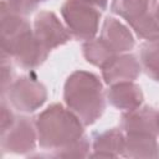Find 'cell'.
I'll return each instance as SVG.
<instances>
[{
    "mask_svg": "<svg viewBox=\"0 0 159 159\" xmlns=\"http://www.w3.org/2000/svg\"><path fill=\"white\" fill-rule=\"evenodd\" d=\"M122 128L127 133H145L157 135L159 133V112L153 108H135L122 117Z\"/></svg>",
    "mask_w": 159,
    "mask_h": 159,
    "instance_id": "8",
    "label": "cell"
},
{
    "mask_svg": "<svg viewBox=\"0 0 159 159\" xmlns=\"http://www.w3.org/2000/svg\"><path fill=\"white\" fill-rule=\"evenodd\" d=\"M42 1H45V0H42Z\"/></svg>",
    "mask_w": 159,
    "mask_h": 159,
    "instance_id": "20",
    "label": "cell"
},
{
    "mask_svg": "<svg viewBox=\"0 0 159 159\" xmlns=\"http://www.w3.org/2000/svg\"><path fill=\"white\" fill-rule=\"evenodd\" d=\"M116 53L124 52L132 50L134 46V40L125 26L118 22L113 17H107L103 29H102V37H101Z\"/></svg>",
    "mask_w": 159,
    "mask_h": 159,
    "instance_id": "10",
    "label": "cell"
},
{
    "mask_svg": "<svg viewBox=\"0 0 159 159\" xmlns=\"http://www.w3.org/2000/svg\"><path fill=\"white\" fill-rule=\"evenodd\" d=\"M9 142H2V145L7 143L10 149H17V152L34 149L35 145V133L31 122L27 118H16L9 128ZM2 130V132H5Z\"/></svg>",
    "mask_w": 159,
    "mask_h": 159,
    "instance_id": "12",
    "label": "cell"
},
{
    "mask_svg": "<svg viewBox=\"0 0 159 159\" xmlns=\"http://www.w3.org/2000/svg\"><path fill=\"white\" fill-rule=\"evenodd\" d=\"M35 36L40 43L47 50L67 42L71 34L66 30L53 12L42 11L35 19Z\"/></svg>",
    "mask_w": 159,
    "mask_h": 159,
    "instance_id": "7",
    "label": "cell"
},
{
    "mask_svg": "<svg viewBox=\"0 0 159 159\" xmlns=\"http://www.w3.org/2000/svg\"><path fill=\"white\" fill-rule=\"evenodd\" d=\"M107 96L111 104L125 111H133L138 108L143 101L140 88L130 82H119L113 84L107 92Z\"/></svg>",
    "mask_w": 159,
    "mask_h": 159,
    "instance_id": "11",
    "label": "cell"
},
{
    "mask_svg": "<svg viewBox=\"0 0 159 159\" xmlns=\"http://www.w3.org/2000/svg\"><path fill=\"white\" fill-rule=\"evenodd\" d=\"M61 14L67 25V30L77 40H92L98 30L101 14L98 10L83 0H66Z\"/></svg>",
    "mask_w": 159,
    "mask_h": 159,
    "instance_id": "5",
    "label": "cell"
},
{
    "mask_svg": "<svg viewBox=\"0 0 159 159\" xmlns=\"http://www.w3.org/2000/svg\"><path fill=\"white\" fill-rule=\"evenodd\" d=\"M123 150H128L124 155H129L132 152L138 150L135 157H155L157 142L154 135L145 133H128V138L124 139Z\"/></svg>",
    "mask_w": 159,
    "mask_h": 159,
    "instance_id": "14",
    "label": "cell"
},
{
    "mask_svg": "<svg viewBox=\"0 0 159 159\" xmlns=\"http://www.w3.org/2000/svg\"><path fill=\"white\" fill-rule=\"evenodd\" d=\"M83 1L92 6H96L97 9H101V10L106 9V6H107V0H83Z\"/></svg>",
    "mask_w": 159,
    "mask_h": 159,
    "instance_id": "18",
    "label": "cell"
},
{
    "mask_svg": "<svg viewBox=\"0 0 159 159\" xmlns=\"http://www.w3.org/2000/svg\"><path fill=\"white\" fill-rule=\"evenodd\" d=\"M82 124L72 111L52 104L36 117L40 145L58 152L70 150L84 138Z\"/></svg>",
    "mask_w": 159,
    "mask_h": 159,
    "instance_id": "2",
    "label": "cell"
},
{
    "mask_svg": "<svg viewBox=\"0 0 159 159\" xmlns=\"http://www.w3.org/2000/svg\"><path fill=\"white\" fill-rule=\"evenodd\" d=\"M9 99L20 112H34L46 101L45 87L31 77H21L9 86Z\"/></svg>",
    "mask_w": 159,
    "mask_h": 159,
    "instance_id": "6",
    "label": "cell"
},
{
    "mask_svg": "<svg viewBox=\"0 0 159 159\" xmlns=\"http://www.w3.org/2000/svg\"><path fill=\"white\" fill-rule=\"evenodd\" d=\"M1 47L2 55L14 57L25 68L41 65L48 52L32 34L29 22L12 11L5 0L1 4Z\"/></svg>",
    "mask_w": 159,
    "mask_h": 159,
    "instance_id": "1",
    "label": "cell"
},
{
    "mask_svg": "<svg viewBox=\"0 0 159 159\" xmlns=\"http://www.w3.org/2000/svg\"><path fill=\"white\" fill-rule=\"evenodd\" d=\"M140 62L145 73L159 81V36L149 39L140 47Z\"/></svg>",
    "mask_w": 159,
    "mask_h": 159,
    "instance_id": "15",
    "label": "cell"
},
{
    "mask_svg": "<svg viewBox=\"0 0 159 159\" xmlns=\"http://www.w3.org/2000/svg\"><path fill=\"white\" fill-rule=\"evenodd\" d=\"M140 72V66L135 57L132 55L117 56L106 67H103L104 81L109 84H116L119 82H130L137 78Z\"/></svg>",
    "mask_w": 159,
    "mask_h": 159,
    "instance_id": "9",
    "label": "cell"
},
{
    "mask_svg": "<svg viewBox=\"0 0 159 159\" xmlns=\"http://www.w3.org/2000/svg\"><path fill=\"white\" fill-rule=\"evenodd\" d=\"M158 12H159V6H158Z\"/></svg>",
    "mask_w": 159,
    "mask_h": 159,
    "instance_id": "19",
    "label": "cell"
},
{
    "mask_svg": "<svg viewBox=\"0 0 159 159\" xmlns=\"http://www.w3.org/2000/svg\"><path fill=\"white\" fill-rule=\"evenodd\" d=\"M83 55L88 62L102 68L117 57V53L102 39L87 41L83 45Z\"/></svg>",
    "mask_w": 159,
    "mask_h": 159,
    "instance_id": "13",
    "label": "cell"
},
{
    "mask_svg": "<svg viewBox=\"0 0 159 159\" xmlns=\"http://www.w3.org/2000/svg\"><path fill=\"white\" fill-rule=\"evenodd\" d=\"M39 1H42V0H7V5L10 6V9L20 15H27L30 12H32Z\"/></svg>",
    "mask_w": 159,
    "mask_h": 159,
    "instance_id": "17",
    "label": "cell"
},
{
    "mask_svg": "<svg viewBox=\"0 0 159 159\" xmlns=\"http://www.w3.org/2000/svg\"><path fill=\"white\" fill-rule=\"evenodd\" d=\"M94 150H108L109 157H114L111 150H123L124 148V138L122 137L120 132L117 129H109L104 133L98 134L94 138L93 143Z\"/></svg>",
    "mask_w": 159,
    "mask_h": 159,
    "instance_id": "16",
    "label": "cell"
},
{
    "mask_svg": "<svg viewBox=\"0 0 159 159\" xmlns=\"http://www.w3.org/2000/svg\"><path fill=\"white\" fill-rule=\"evenodd\" d=\"M159 2L155 0H113L112 10L125 19L142 39L159 36Z\"/></svg>",
    "mask_w": 159,
    "mask_h": 159,
    "instance_id": "4",
    "label": "cell"
},
{
    "mask_svg": "<svg viewBox=\"0 0 159 159\" xmlns=\"http://www.w3.org/2000/svg\"><path fill=\"white\" fill-rule=\"evenodd\" d=\"M65 102L83 123L92 124L104 111V97L98 77L91 72H73L65 84Z\"/></svg>",
    "mask_w": 159,
    "mask_h": 159,
    "instance_id": "3",
    "label": "cell"
}]
</instances>
